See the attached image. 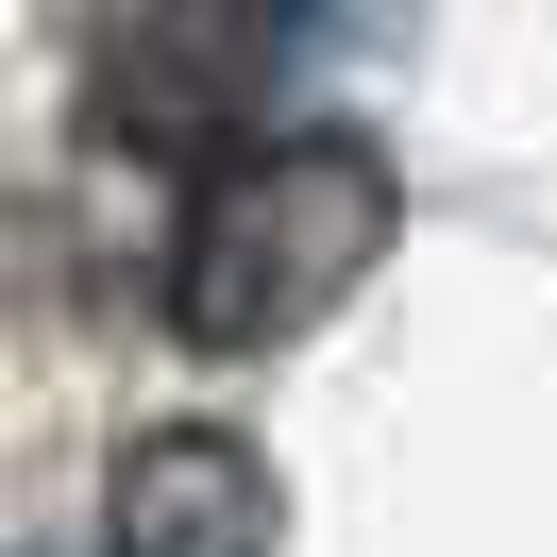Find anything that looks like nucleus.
<instances>
[{
	"label": "nucleus",
	"instance_id": "f257e3e1",
	"mask_svg": "<svg viewBox=\"0 0 557 557\" xmlns=\"http://www.w3.org/2000/svg\"><path fill=\"white\" fill-rule=\"evenodd\" d=\"M388 220H406V186H388L372 136H253L203 170L152 305H170L186 355H287L321 305H355L388 271Z\"/></svg>",
	"mask_w": 557,
	"mask_h": 557
},
{
	"label": "nucleus",
	"instance_id": "f03ea898",
	"mask_svg": "<svg viewBox=\"0 0 557 557\" xmlns=\"http://www.w3.org/2000/svg\"><path fill=\"white\" fill-rule=\"evenodd\" d=\"M287 541V490L237 422H152L119 440L102 473V557H271Z\"/></svg>",
	"mask_w": 557,
	"mask_h": 557
}]
</instances>
